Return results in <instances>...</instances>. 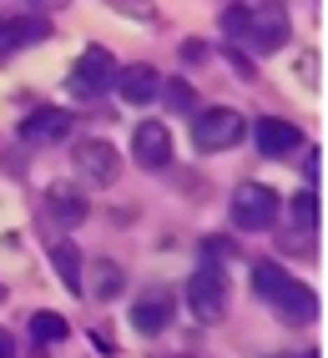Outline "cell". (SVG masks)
I'll return each instance as SVG.
<instances>
[{
    "mask_svg": "<svg viewBox=\"0 0 328 358\" xmlns=\"http://www.w3.org/2000/svg\"><path fill=\"white\" fill-rule=\"evenodd\" d=\"M248 26H252V10L248 6H227L222 10V31L227 36H248Z\"/></svg>",
    "mask_w": 328,
    "mask_h": 358,
    "instance_id": "20",
    "label": "cell"
},
{
    "mask_svg": "<svg viewBox=\"0 0 328 358\" xmlns=\"http://www.w3.org/2000/svg\"><path fill=\"white\" fill-rule=\"evenodd\" d=\"M252 141H257V152L263 157H273V162H283V157H293L303 141V127H293V122H283V116H263V122L252 127Z\"/></svg>",
    "mask_w": 328,
    "mask_h": 358,
    "instance_id": "8",
    "label": "cell"
},
{
    "mask_svg": "<svg viewBox=\"0 0 328 358\" xmlns=\"http://www.w3.org/2000/svg\"><path fill=\"white\" fill-rule=\"evenodd\" d=\"M293 222H298L303 232H313V227H318V192H313V187L293 197Z\"/></svg>",
    "mask_w": 328,
    "mask_h": 358,
    "instance_id": "17",
    "label": "cell"
},
{
    "mask_svg": "<svg viewBox=\"0 0 328 358\" xmlns=\"http://www.w3.org/2000/svg\"><path fill=\"white\" fill-rule=\"evenodd\" d=\"M45 207H51V217L66 222V227H81V222H86V197L76 192L71 182H51V192H45Z\"/></svg>",
    "mask_w": 328,
    "mask_h": 358,
    "instance_id": "13",
    "label": "cell"
},
{
    "mask_svg": "<svg viewBox=\"0 0 328 358\" xmlns=\"http://www.w3.org/2000/svg\"><path fill=\"white\" fill-rule=\"evenodd\" d=\"M131 157H136L142 172H162V166L172 162V136H167V127H162V122H142V127H136V136H131Z\"/></svg>",
    "mask_w": 328,
    "mask_h": 358,
    "instance_id": "9",
    "label": "cell"
},
{
    "mask_svg": "<svg viewBox=\"0 0 328 358\" xmlns=\"http://www.w3.org/2000/svg\"><path fill=\"white\" fill-rule=\"evenodd\" d=\"M182 298H187V308H192V318H197V323H222V318H227V298H232L222 262L207 257L202 268H197L192 278H187Z\"/></svg>",
    "mask_w": 328,
    "mask_h": 358,
    "instance_id": "2",
    "label": "cell"
},
{
    "mask_svg": "<svg viewBox=\"0 0 328 358\" xmlns=\"http://www.w3.org/2000/svg\"><path fill=\"white\" fill-rule=\"evenodd\" d=\"M51 26L45 20H20V15H0V51H20L31 41H45Z\"/></svg>",
    "mask_w": 328,
    "mask_h": 358,
    "instance_id": "14",
    "label": "cell"
},
{
    "mask_svg": "<svg viewBox=\"0 0 328 358\" xmlns=\"http://www.w3.org/2000/svg\"><path fill=\"white\" fill-rule=\"evenodd\" d=\"M111 76H116V71H111V51H101V45H86L81 61L71 66V91L91 101V96H101V91H111Z\"/></svg>",
    "mask_w": 328,
    "mask_h": 358,
    "instance_id": "6",
    "label": "cell"
},
{
    "mask_svg": "<svg viewBox=\"0 0 328 358\" xmlns=\"http://www.w3.org/2000/svg\"><path fill=\"white\" fill-rule=\"evenodd\" d=\"M71 136V111L61 106H36L31 116H20V141L26 147H51V141Z\"/></svg>",
    "mask_w": 328,
    "mask_h": 358,
    "instance_id": "7",
    "label": "cell"
},
{
    "mask_svg": "<svg viewBox=\"0 0 328 358\" xmlns=\"http://www.w3.org/2000/svg\"><path fill=\"white\" fill-rule=\"evenodd\" d=\"M252 288L263 303L278 308V318H288V323H313L318 318V293L308 288V282H298L283 262H257L252 268Z\"/></svg>",
    "mask_w": 328,
    "mask_h": 358,
    "instance_id": "1",
    "label": "cell"
},
{
    "mask_svg": "<svg viewBox=\"0 0 328 358\" xmlns=\"http://www.w3.org/2000/svg\"><path fill=\"white\" fill-rule=\"evenodd\" d=\"M162 96H167V106L172 111H182V116H192V86H187V81H162Z\"/></svg>",
    "mask_w": 328,
    "mask_h": 358,
    "instance_id": "18",
    "label": "cell"
},
{
    "mask_svg": "<svg viewBox=\"0 0 328 358\" xmlns=\"http://www.w3.org/2000/svg\"><path fill=\"white\" fill-rule=\"evenodd\" d=\"M278 207H283L278 192L263 187V182H238V187H232V202H227L232 227H243V232H268L278 222Z\"/></svg>",
    "mask_w": 328,
    "mask_h": 358,
    "instance_id": "3",
    "label": "cell"
},
{
    "mask_svg": "<svg viewBox=\"0 0 328 358\" xmlns=\"http://www.w3.org/2000/svg\"><path fill=\"white\" fill-rule=\"evenodd\" d=\"M248 41L257 51H278L288 41V15L283 6H268V10H252V26H248Z\"/></svg>",
    "mask_w": 328,
    "mask_h": 358,
    "instance_id": "12",
    "label": "cell"
},
{
    "mask_svg": "<svg viewBox=\"0 0 328 358\" xmlns=\"http://www.w3.org/2000/svg\"><path fill=\"white\" fill-rule=\"evenodd\" d=\"M0 303H6V282H0Z\"/></svg>",
    "mask_w": 328,
    "mask_h": 358,
    "instance_id": "24",
    "label": "cell"
},
{
    "mask_svg": "<svg viewBox=\"0 0 328 358\" xmlns=\"http://www.w3.org/2000/svg\"><path fill=\"white\" fill-rule=\"evenodd\" d=\"M122 268L116 262H97V298H111V293H122Z\"/></svg>",
    "mask_w": 328,
    "mask_h": 358,
    "instance_id": "19",
    "label": "cell"
},
{
    "mask_svg": "<svg viewBox=\"0 0 328 358\" xmlns=\"http://www.w3.org/2000/svg\"><path fill=\"white\" fill-rule=\"evenodd\" d=\"M0 358H20V348H15V333H6V328H0Z\"/></svg>",
    "mask_w": 328,
    "mask_h": 358,
    "instance_id": "21",
    "label": "cell"
},
{
    "mask_svg": "<svg viewBox=\"0 0 328 358\" xmlns=\"http://www.w3.org/2000/svg\"><path fill=\"white\" fill-rule=\"evenodd\" d=\"M172 308H177V303H172L167 288H147L142 298L131 303V328L142 333V338H152V333H162V328L172 323Z\"/></svg>",
    "mask_w": 328,
    "mask_h": 358,
    "instance_id": "10",
    "label": "cell"
},
{
    "mask_svg": "<svg viewBox=\"0 0 328 358\" xmlns=\"http://www.w3.org/2000/svg\"><path fill=\"white\" fill-rule=\"evenodd\" d=\"M51 268L71 293H81V252H76V243H56L51 248Z\"/></svg>",
    "mask_w": 328,
    "mask_h": 358,
    "instance_id": "15",
    "label": "cell"
},
{
    "mask_svg": "<svg viewBox=\"0 0 328 358\" xmlns=\"http://www.w3.org/2000/svg\"><path fill=\"white\" fill-rule=\"evenodd\" d=\"M303 172H308V182L318 187V172H323V157H318V147H313V157H308V166H303Z\"/></svg>",
    "mask_w": 328,
    "mask_h": 358,
    "instance_id": "23",
    "label": "cell"
},
{
    "mask_svg": "<svg viewBox=\"0 0 328 358\" xmlns=\"http://www.w3.org/2000/svg\"><path fill=\"white\" fill-rule=\"evenodd\" d=\"M202 56H207L202 41H187V45H182V61H202Z\"/></svg>",
    "mask_w": 328,
    "mask_h": 358,
    "instance_id": "22",
    "label": "cell"
},
{
    "mask_svg": "<svg viewBox=\"0 0 328 358\" xmlns=\"http://www.w3.org/2000/svg\"><path fill=\"white\" fill-rule=\"evenodd\" d=\"M31 338L36 343H66L71 338V323L61 313H51V308H41V313H31Z\"/></svg>",
    "mask_w": 328,
    "mask_h": 358,
    "instance_id": "16",
    "label": "cell"
},
{
    "mask_svg": "<svg viewBox=\"0 0 328 358\" xmlns=\"http://www.w3.org/2000/svg\"><path fill=\"white\" fill-rule=\"evenodd\" d=\"M71 162H76V172H81L91 187H111L116 177H122V157H116L111 141H76Z\"/></svg>",
    "mask_w": 328,
    "mask_h": 358,
    "instance_id": "5",
    "label": "cell"
},
{
    "mask_svg": "<svg viewBox=\"0 0 328 358\" xmlns=\"http://www.w3.org/2000/svg\"><path fill=\"white\" fill-rule=\"evenodd\" d=\"M248 136V122L232 106H207L192 116V141L202 152H227V147H238V141Z\"/></svg>",
    "mask_w": 328,
    "mask_h": 358,
    "instance_id": "4",
    "label": "cell"
},
{
    "mask_svg": "<svg viewBox=\"0 0 328 358\" xmlns=\"http://www.w3.org/2000/svg\"><path fill=\"white\" fill-rule=\"evenodd\" d=\"M116 91H122L127 106H147V101L162 96V76L152 66H122L116 71Z\"/></svg>",
    "mask_w": 328,
    "mask_h": 358,
    "instance_id": "11",
    "label": "cell"
}]
</instances>
